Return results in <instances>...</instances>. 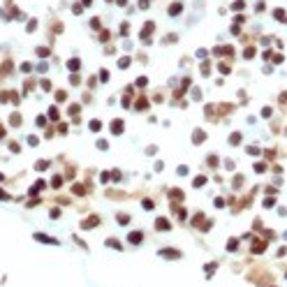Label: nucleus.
<instances>
[{"label": "nucleus", "mask_w": 287, "mask_h": 287, "mask_svg": "<svg viewBox=\"0 0 287 287\" xmlns=\"http://www.w3.org/2000/svg\"><path fill=\"white\" fill-rule=\"evenodd\" d=\"M162 255H165V257H178L176 250H162Z\"/></svg>", "instance_id": "f257e3e1"}]
</instances>
